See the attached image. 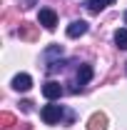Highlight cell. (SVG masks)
I'll return each mask as SVG.
<instances>
[{
	"label": "cell",
	"instance_id": "obj_12",
	"mask_svg": "<svg viewBox=\"0 0 127 130\" xmlns=\"http://www.w3.org/2000/svg\"><path fill=\"white\" fill-rule=\"evenodd\" d=\"M13 123H15V118L10 113H0V125H3V128H10Z\"/></svg>",
	"mask_w": 127,
	"mask_h": 130
},
{
	"label": "cell",
	"instance_id": "obj_1",
	"mask_svg": "<svg viewBox=\"0 0 127 130\" xmlns=\"http://www.w3.org/2000/svg\"><path fill=\"white\" fill-rule=\"evenodd\" d=\"M37 20H40V25H43L45 30H55V28H57V13H55L52 8H40Z\"/></svg>",
	"mask_w": 127,
	"mask_h": 130
},
{
	"label": "cell",
	"instance_id": "obj_9",
	"mask_svg": "<svg viewBox=\"0 0 127 130\" xmlns=\"http://www.w3.org/2000/svg\"><path fill=\"white\" fill-rule=\"evenodd\" d=\"M90 78H92V65H80V70H77V85L82 88L85 83H90Z\"/></svg>",
	"mask_w": 127,
	"mask_h": 130
},
{
	"label": "cell",
	"instance_id": "obj_5",
	"mask_svg": "<svg viewBox=\"0 0 127 130\" xmlns=\"http://www.w3.org/2000/svg\"><path fill=\"white\" fill-rule=\"evenodd\" d=\"M13 88H15L17 93H25V90H30V88H32V78L28 75V73H20V75L13 78Z\"/></svg>",
	"mask_w": 127,
	"mask_h": 130
},
{
	"label": "cell",
	"instance_id": "obj_3",
	"mask_svg": "<svg viewBox=\"0 0 127 130\" xmlns=\"http://www.w3.org/2000/svg\"><path fill=\"white\" fill-rule=\"evenodd\" d=\"M17 35H20V40L35 43V40H37V28H35L32 23H20V28H17Z\"/></svg>",
	"mask_w": 127,
	"mask_h": 130
},
{
	"label": "cell",
	"instance_id": "obj_4",
	"mask_svg": "<svg viewBox=\"0 0 127 130\" xmlns=\"http://www.w3.org/2000/svg\"><path fill=\"white\" fill-rule=\"evenodd\" d=\"M62 93H65L62 85H60V83H55V80H48L45 85H43V95L48 98V100H57Z\"/></svg>",
	"mask_w": 127,
	"mask_h": 130
},
{
	"label": "cell",
	"instance_id": "obj_2",
	"mask_svg": "<svg viewBox=\"0 0 127 130\" xmlns=\"http://www.w3.org/2000/svg\"><path fill=\"white\" fill-rule=\"evenodd\" d=\"M40 115H43V120H45L48 125H55V123L62 118V108H60V105H45V108L40 110Z\"/></svg>",
	"mask_w": 127,
	"mask_h": 130
},
{
	"label": "cell",
	"instance_id": "obj_13",
	"mask_svg": "<svg viewBox=\"0 0 127 130\" xmlns=\"http://www.w3.org/2000/svg\"><path fill=\"white\" fill-rule=\"evenodd\" d=\"M20 108H23L25 113H30V110H32V103H30V100H23V103H20Z\"/></svg>",
	"mask_w": 127,
	"mask_h": 130
},
{
	"label": "cell",
	"instance_id": "obj_8",
	"mask_svg": "<svg viewBox=\"0 0 127 130\" xmlns=\"http://www.w3.org/2000/svg\"><path fill=\"white\" fill-rule=\"evenodd\" d=\"M112 3H115V0H85V8H87L90 13H100V10H105Z\"/></svg>",
	"mask_w": 127,
	"mask_h": 130
},
{
	"label": "cell",
	"instance_id": "obj_11",
	"mask_svg": "<svg viewBox=\"0 0 127 130\" xmlns=\"http://www.w3.org/2000/svg\"><path fill=\"white\" fill-rule=\"evenodd\" d=\"M65 65H67V63L60 58V60H52V63H48V68H45V70H48V73H57V70H62Z\"/></svg>",
	"mask_w": 127,
	"mask_h": 130
},
{
	"label": "cell",
	"instance_id": "obj_6",
	"mask_svg": "<svg viewBox=\"0 0 127 130\" xmlns=\"http://www.w3.org/2000/svg\"><path fill=\"white\" fill-rule=\"evenodd\" d=\"M87 23L85 20H72L70 25H67V38H80V35H85L87 32Z\"/></svg>",
	"mask_w": 127,
	"mask_h": 130
},
{
	"label": "cell",
	"instance_id": "obj_15",
	"mask_svg": "<svg viewBox=\"0 0 127 130\" xmlns=\"http://www.w3.org/2000/svg\"><path fill=\"white\" fill-rule=\"evenodd\" d=\"M28 3H32V0H28Z\"/></svg>",
	"mask_w": 127,
	"mask_h": 130
},
{
	"label": "cell",
	"instance_id": "obj_7",
	"mask_svg": "<svg viewBox=\"0 0 127 130\" xmlns=\"http://www.w3.org/2000/svg\"><path fill=\"white\" fill-rule=\"evenodd\" d=\"M87 130H107V115L105 113H95L87 120Z\"/></svg>",
	"mask_w": 127,
	"mask_h": 130
},
{
	"label": "cell",
	"instance_id": "obj_10",
	"mask_svg": "<svg viewBox=\"0 0 127 130\" xmlns=\"http://www.w3.org/2000/svg\"><path fill=\"white\" fill-rule=\"evenodd\" d=\"M115 43H117L120 50H127V28H120L115 32Z\"/></svg>",
	"mask_w": 127,
	"mask_h": 130
},
{
	"label": "cell",
	"instance_id": "obj_14",
	"mask_svg": "<svg viewBox=\"0 0 127 130\" xmlns=\"http://www.w3.org/2000/svg\"><path fill=\"white\" fill-rule=\"evenodd\" d=\"M125 23H127V10H125Z\"/></svg>",
	"mask_w": 127,
	"mask_h": 130
}]
</instances>
